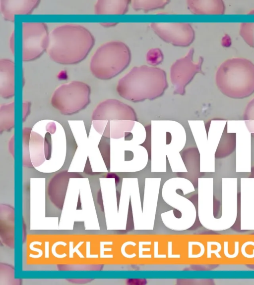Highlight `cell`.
<instances>
[{
  "mask_svg": "<svg viewBox=\"0 0 254 285\" xmlns=\"http://www.w3.org/2000/svg\"><path fill=\"white\" fill-rule=\"evenodd\" d=\"M146 61L152 66L160 64L164 59V55L159 48H153L148 51L146 54Z\"/></svg>",
  "mask_w": 254,
  "mask_h": 285,
  "instance_id": "17",
  "label": "cell"
},
{
  "mask_svg": "<svg viewBox=\"0 0 254 285\" xmlns=\"http://www.w3.org/2000/svg\"><path fill=\"white\" fill-rule=\"evenodd\" d=\"M187 4L194 14H222L225 10V4L221 0H189Z\"/></svg>",
  "mask_w": 254,
  "mask_h": 285,
  "instance_id": "11",
  "label": "cell"
},
{
  "mask_svg": "<svg viewBox=\"0 0 254 285\" xmlns=\"http://www.w3.org/2000/svg\"><path fill=\"white\" fill-rule=\"evenodd\" d=\"M131 52L121 41H111L100 46L90 62L92 74L101 80L111 79L122 72L129 65Z\"/></svg>",
  "mask_w": 254,
  "mask_h": 285,
  "instance_id": "4",
  "label": "cell"
},
{
  "mask_svg": "<svg viewBox=\"0 0 254 285\" xmlns=\"http://www.w3.org/2000/svg\"><path fill=\"white\" fill-rule=\"evenodd\" d=\"M9 48L11 52L14 54V32L11 33L9 39Z\"/></svg>",
  "mask_w": 254,
  "mask_h": 285,
  "instance_id": "21",
  "label": "cell"
},
{
  "mask_svg": "<svg viewBox=\"0 0 254 285\" xmlns=\"http://www.w3.org/2000/svg\"><path fill=\"white\" fill-rule=\"evenodd\" d=\"M194 49L191 48L187 54L175 61L170 68V79L175 92L182 94L185 87L197 73H202L203 58L200 56L197 62L193 60Z\"/></svg>",
  "mask_w": 254,
  "mask_h": 285,
  "instance_id": "7",
  "label": "cell"
},
{
  "mask_svg": "<svg viewBox=\"0 0 254 285\" xmlns=\"http://www.w3.org/2000/svg\"><path fill=\"white\" fill-rule=\"evenodd\" d=\"M94 43V36L86 28L66 24L55 27L49 33L47 52L56 63L74 64L86 58Z\"/></svg>",
  "mask_w": 254,
  "mask_h": 285,
  "instance_id": "1",
  "label": "cell"
},
{
  "mask_svg": "<svg viewBox=\"0 0 254 285\" xmlns=\"http://www.w3.org/2000/svg\"><path fill=\"white\" fill-rule=\"evenodd\" d=\"M23 31V60H34L47 51L49 33L43 22H24Z\"/></svg>",
  "mask_w": 254,
  "mask_h": 285,
  "instance_id": "6",
  "label": "cell"
},
{
  "mask_svg": "<svg viewBox=\"0 0 254 285\" xmlns=\"http://www.w3.org/2000/svg\"><path fill=\"white\" fill-rule=\"evenodd\" d=\"M170 2L168 0H133L131 4L133 9L145 12L163 8Z\"/></svg>",
  "mask_w": 254,
  "mask_h": 285,
  "instance_id": "14",
  "label": "cell"
},
{
  "mask_svg": "<svg viewBox=\"0 0 254 285\" xmlns=\"http://www.w3.org/2000/svg\"><path fill=\"white\" fill-rule=\"evenodd\" d=\"M0 95L6 99L14 95V63L9 59L0 60Z\"/></svg>",
  "mask_w": 254,
  "mask_h": 285,
  "instance_id": "10",
  "label": "cell"
},
{
  "mask_svg": "<svg viewBox=\"0 0 254 285\" xmlns=\"http://www.w3.org/2000/svg\"><path fill=\"white\" fill-rule=\"evenodd\" d=\"M244 120L249 132L254 137V97L246 107Z\"/></svg>",
  "mask_w": 254,
  "mask_h": 285,
  "instance_id": "16",
  "label": "cell"
},
{
  "mask_svg": "<svg viewBox=\"0 0 254 285\" xmlns=\"http://www.w3.org/2000/svg\"><path fill=\"white\" fill-rule=\"evenodd\" d=\"M150 26L161 39L175 46L188 47L195 38L194 31L188 23L153 22Z\"/></svg>",
  "mask_w": 254,
  "mask_h": 285,
  "instance_id": "8",
  "label": "cell"
},
{
  "mask_svg": "<svg viewBox=\"0 0 254 285\" xmlns=\"http://www.w3.org/2000/svg\"><path fill=\"white\" fill-rule=\"evenodd\" d=\"M38 0H1L0 9L5 20L13 22L15 14H29L39 5Z\"/></svg>",
  "mask_w": 254,
  "mask_h": 285,
  "instance_id": "9",
  "label": "cell"
},
{
  "mask_svg": "<svg viewBox=\"0 0 254 285\" xmlns=\"http://www.w3.org/2000/svg\"><path fill=\"white\" fill-rule=\"evenodd\" d=\"M231 45V39L229 35H225L222 39V45L224 47L228 48Z\"/></svg>",
  "mask_w": 254,
  "mask_h": 285,
  "instance_id": "20",
  "label": "cell"
},
{
  "mask_svg": "<svg viewBox=\"0 0 254 285\" xmlns=\"http://www.w3.org/2000/svg\"><path fill=\"white\" fill-rule=\"evenodd\" d=\"M128 0H99L94 6L96 14H124L129 8Z\"/></svg>",
  "mask_w": 254,
  "mask_h": 285,
  "instance_id": "12",
  "label": "cell"
},
{
  "mask_svg": "<svg viewBox=\"0 0 254 285\" xmlns=\"http://www.w3.org/2000/svg\"><path fill=\"white\" fill-rule=\"evenodd\" d=\"M91 90L86 83L73 81L58 87L51 98L52 106L64 115L76 114L90 102Z\"/></svg>",
  "mask_w": 254,
  "mask_h": 285,
  "instance_id": "5",
  "label": "cell"
},
{
  "mask_svg": "<svg viewBox=\"0 0 254 285\" xmlns=\"http://www.w3.org/2000/svg\"><path fill=\"white\" fill-rule=\"evenodd\" d=\"M127 283L128 285H145L147 281L144 279H128L127 280Z\"/></svg>",
  "mask_w": 254,
  "mask_h": 285,
  "instance_id": "18",
  "label": "cell"
},
{
  "mask_svg": "<svg viewBox=\"0 0 254 285\" xmlns=\"http://www.w3.org/2000/svg\"><path fill=\"white\" fill-rule=\"evenodd\" d=\"M168 86L165 71L160 68L135 66L118 82L117 91L123 96L139 100L161 95Z\"/></svg>",
  "mask_w": 254,
  "mask_h": 285,
  "instance_id": "2",
  "label": "cell"
},
{
  "mask_svg": "<svg viewBox=\"0 0 254 285\" xmlns=\"http://www.w3.org/2000/svg\"><path fill=\"white\" fill-rule=\"evenodd\" d=\"M249 14H254V9L249 13Z\"/></svg>",
  "mask_w": 254,
  "mask_h": 285,
  "instance_id": "23",
  "label": "cell"
},
{
  "mask_svg": "<svg viewBox=\"0 0 254 285\" xmlns=\"http://www.w3.org/2000/svg\"><path fill=\"white\" fill-rule=\"evenodd\" d=\"M215 82L225 95L243 99L254 93V64L242 57L228 59L219 67Z\"/></svg>",
  "mask_w": 254,
  "mask_h": 285,
  "instance_id": "3",
  "label": "cell"
},
{
  "mask_svg": "<svg viewBox=\"0 0 254 285\" xmlns=\"http://www.w3.org/2000/svg\"><path fill=\"white\" fill-rule=\"evenodd\" d=\"M118 23L114 22H106V23H101L100 24L104 27H114L117 25Z\"/></svg>",
  "mask_w": 254,
  "mask_h": 285,
  "instance_id": "22",
  "label": "cell"
},
{
  "mask_svg": "<svg viewBox=\"0 0 254 285\" xmlns=\"http://www.w3.org/2000/svg\"><path fill=\"white\" fill-rule=\"evenodd\" d=\"M240 34L249 46L254 47V23H242L240 28Z\"/></svg>",
  "mask_w": 254,
  "mask_h": 285,
  "instance_id": "15",
  "label": "cell"
},
{
  "mask_svg": "<svg viewBox=\"0 0 254 285\" xmlns=\"http://www.w3.org/2000/svg\"><path fill=\"white\" fill-rule=\"evenodd\" d=\"M31 103L28 101H24L23 103V119H25L30 112Z\"/></svg>",
  "mask_w": 254,
  "mask_h": 285,
  "instance_id": "19",
  "label": "cell"
},
{
  "mask_svg": "<svg viewBox=\"0 0 254 285\" xmlns=\"http://www.w3.org/2000/svg\"><path fill=\"white\" fill-rule=\"evenodd\" d=\"M14 102L2 104L0 107V131H8L14 126Z\"/></svg>",
  "mask_w": 254,
  "mask_h": 285,
  "instance_id": "13",
  "label": "cell"
}]
</instances>
